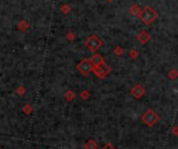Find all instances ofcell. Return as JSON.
<instances>
[{
    "label": "cell",
    "instance_id": "obj_23",
    "mask_svg": "<svg viewBox=\"0 0 178 149\" xmlns=\"http://www.w3.org/2000/svg\"><path fill=\"white\" fill-rule=\"evenodd\" d=\"M107 1H109V2H111V1H113V0H107Z\"/></svg>",
    "mask_w": 178,
    "mask_h": 149
},
{
    "label": "cell",
    "instance_id": "obj_13",
    "mask_svg": "<svg viewBox=\"0 0 178 149\" xmlns=\"http://www.w3.org/2000/svg\"><path fill=\"white\" fill-rule=\"evenodd\" d=\"M27 27H28V23H27L26 21H21V22L18 24V28L20 29L21 31H24Z\"/></svg>",
    "mask_w": 178,
    "mask_h": 149
},
{
    "label": "cell",
    "instance_id": "obj_4",
    "mask_svg": "<svg viewBox=\"0 0 178 149\" xmlns=\"http://www.w3.org/2000/svg\"><path fill=\"white\" fill-rule=\"evenodd\" d=\"M85 45L90 51H95L103 45V41L101 39H99L96 36H90L87 39V41H86Z\"/></svg>",
    "mask_w": 178,
    "mask_h": 149
},
{
    "label": "cell",
    "instance_id": "obj_6",
    "mask_svg": "<svg viewBox=\"0 0 178 149\" xmlns=\"http://www.w3.org/2000/svg\"><path fill=\"white\" fill-rule=\"evenodd\" d=\"M131 95H132L134 98L136 99H139L141 98V97L144 96V94H145V89L143 88V87L141 86V85H135L134 87H133L132 89H131Z\"/></svg>",
    "mask_w": 178,
    "mask_h": 149
},
{
    "label": "cell",
    "instance_id": "obj_1",
    "mask_svg": "<svg viewBox=\"0 0 178 149\" xmlns=\"http://www.w3.org/2000/svg\"><path fill=\"white\" fill-rule=\"evenodd\" d=\"M138 16H139V18H141V20L147 25H150L156 18H157L156 12L152 7H150V6H147V7H145L143 10H141Z\"/></svg>",
    "mask_w": 178,
    "mask_h": 149
},
{
    "label": "cell",
    "instance_id": "obj_18",
    "mask_svg": "<svg viewBox=\"0 0 178 149\" xmlns=\"http://www.w3.org/2000/svg\"><path fill=\"white\" fill-rule=\"evenodd\" d=\"M123 53H124V50H123L122 47H116L115 49H114V54L117 55V56H120V55H122Z\"/></svg>",
    "mask_w": 178,
    "mask_h": 149
},
{
    "label": "cell",
    "instance_id": "obj_14",
    "mask_svg": "<svg viewBox=\"0 0 178 149\" xmlns=\"http://www.w3.org/2000/svg\"><path fill=\"white\" fill-rule=\"evenodd\" d=\"M16 93L19 96H23V95L26 93V89H25L24 87H18V88L16 89Z\"/></svg>",
    "mask_w": 178,
    "mask_h": 149
},
{
    "label": "cell",
    "instance_id": "obj_3",
    "mask_svg": "<svg viewBox=\"0 0 178 149\" xmlns=\"http://www.w3.org/2000/svg\"><path fill=\"white\" fill-rule=\"evenodd\" d=\"M92 70H93V72H94V74L99 78H105L106 76L111 72V68H110L105 62L99 64V65L96 66V67H93Z\"/></svg>",
    "mask_w": 178,
    "mask_h": 149
},
{
    "label": "cell",
    "instance_id": "obj_10",
    "mask_svg": "<svg viewBox=\"0 0 178 149\" xmlns=\"http://www.w3.org/2000/svg\"><path fill=\"white\" fill-rule=\"evenodd\" d=\"M64 98H65V100H67V101H73V100L75 99V93H73L71 90L66 91L64 94Z\"/></svg>",
    "mask_w": 178,
    "mask_h": 149
},
{
    "label": "cell",
    "instance_id": "obj_8",
    "mask_svg": "<svg viewBox=\"0 0 178 149\" xmlns=\"http://www.w3.org/2000/svg\"><path fill=\"white\" fill-rule=\"evenodd\" d=\"M150 35H149V33H147V31H141V33L137 35V37H136V39L138 40L139 42H141V44H145V43H147L148 41L150 40Z\"/></svg>",
    "mask_w": 178,
    "mask_h": 149
},
{
    "label": "cell",
    "instance_id": "obj_15",
    "mask_svg": "<svg viewBox=\"0 0 178 149\" xmlns=\"http://www.w3.org/2000/svg\"><path fill=\"white\" fill-rule=\"evenodd\" d=\"M80 97H81L83 100H87L89 97H90V93H89L87 90H84V91H82V92H81Z\"/></svg>",
    "mask_w": 178,
    "mask_h": 149
},
{
    "label": "cell",
    "instance_id": "obj_20",
    "mask_svg": "<svg viewBox=\"0 0 178 149\" xmlns=\"http://www.w3.org/2000/svg\"><path fill=\"white\" fill-rule=\"evenodd\" d=\"M137 55H138V53H137L135 50H131L130 53H129V56H130L131 59H135V57H136Z\"/></svg>",
    "mask_w": 178,
    "mask_h": 149
},
{
    "label": "cell",
    "instance_id": "obj_12",
    "mask_svg": "<svg viewBox=\"0 0 178 149\" xmlns=\"http://www.w3.org/2000/svg\"><path fill=\"white\" fill-rule=\"evenodd\" d=\"M168 76H169V78H170L171 80H175V79H176V78L178 77V72H177V70H176V69L171 70V71L169 72Z\"/></svg>",
    "mask_w": 178,
    "mask_h": 149
},
{
    "label": "cell",
    "instance_id": "obj_19",
    "mask_svg": "<svg viewBox=\"0 0 178 149\" xmlns=\"http://www.w3.org/2000/svg\"><path fill=\"white\" fill-rule=\"evenodd\" d=\"M102 149H116L115 147H114L113 145H112L111 143H106L105 145L103 146V148Z\"/></svg>",
    "mask_w": 178,
    "mask_h": 149
},
{
    "label": "cell",
    "instance_id": "obj_7",
    "mask_svg": "<svg viewBox=\"0 0 178 149\" xmlns=\"http://www.w3.org/2000/svg\"><path fill=\"white\" fill-rule=\"evenodd\" d=\"M89 62H90V64L93 66V67H96V66H99V64L103 63L104 59H103V56H102L101 54H99V53H95V54H93L92 56L90 57Z\"/></svg>",
    "mask_w": 178,
    "mask_h": 149
},
{
    "label": "cell",
    "instance_id": "obj_9",
    "mask_svg": "<svg viewBox=\"0 0 178 149\" xmlns=\"http://www.w3.org/2000/svg\"><path fill=\"white\" fill-rule=\"evenodd\" d=\"M84 149H97V143L92 139L88 140L84 145Z\"/></svg>",
    "mask_w": 178,
    "mask_h": 149
},
{
    "label": "cell",
    "instance_id": "obj_16",
    "mask_svg": "<svg viewBox=\"0 0 178 149\" xmlns=\"http://www.w3.org/2000/svg\"><path fill=\"white\" fill-rule=\"evenodd\" d=\"M22 110L25 114H31V113L33 112V107H31V105H29V104H25V105L23 106Z\"/></svg>",
    "mask_w": 178,
    "mask_h": 149
},
{
    "label": "cell",
    "instance_id": "obj_21",
    "mask_svg": "<svg viewBox=\"0 0 178 149\" xmlns=\"http://www.w3.org/2000/svg\"><path fill=\"white\" fill-rule=\"evenodd\" d=\"M171 131H172V133L175 136V137H178V126H177V125H176V126L173 127L172 130H171Z\"/></svg>",
    "mask_w": 178,
    "mask_h": 149
},
{
    "label": "cell",
    "instance_id": "obj_22",
    "mask_svg": "<svg viewBox=\"0 0 178 149\" xmlns=\"http://www.w3.org/2000/svg\"><path fill=\"white\" fill-rule=\"evenodd\" d=\"M73 38H75V35H73V33H67V36H66V39L68 40V41H73Z\"/></svg>",
    "mask_w": 178,
    "mask_h": 149
},
{
    "label": "cell",
    "instance_id": "obj_2",
    "mask_svg": "<svg viewBox=\"0 0 178 149\" xmlns=\"http://www.w3.org/2000/svg\"><path fill=\"white\" fill-rule=\"evenodd\" d=\"M141 121L148 126H153L159 121V117L153 110H148L141 116Z\"/></svg>",
    "mask_w": 178,
    "mask_h": 149
},
{
    "label": "cell",
    "instance_id": "obj_17",
    "mask_svg": "<svg viewBox=\"0 0 178 149\" xmlns=\"http://www.w3.org/2000/svg\"><path fill=\"white\" fill-rule=\"evenodd\" d=\"M69 10H70V7H69V5H67V4H64V5H62V7H61V12H62L63 14H68Z\"/></svg>",
    "mask_w": 178,
    "mask_h": 149
},
{
    "label": "cell",
    "instance_id": "obj_5",
    "mask_svg": "<svg viewBox=\"0 0 178 149\" xmlns=\"http://www.w3.org/2000/svg\"><path fill=\"white\" fill-rule=\"evenodd\" d=\"M77 69L79 70L80 73H81L82 75L86 76V75H88L91 71H92L93 66L91 65L90 62H89L88 59H82V61L78 64Z\"/></svg>",
    "mask_w": 178,
    "mask_h": 149
},
{
    "label": "cell",
    "instance_id": "obj_11",
    "mask_svg": "<svg viewBox=\"0 0 178 149\" xmlns=\"http://www.w3.org/2000/svg\"><path fill=\"white\" fill-rule=\"evenodd\" d=\"M130 13L132 15H134V16H137V15H139V13H141L139 6L137 5V4H133V5L131 6V8H130Z\"/></svg>",
    "mask_w": 178,
    "mask_h": 149
}]
</instances>
